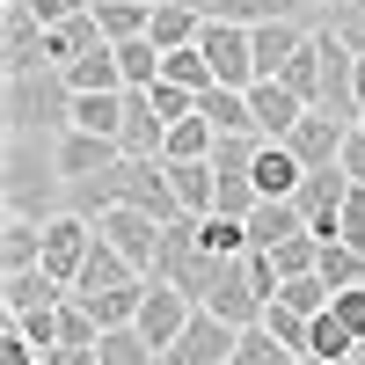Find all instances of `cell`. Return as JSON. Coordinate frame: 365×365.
I'll return each instance as SVG.
<instances>
[{"label":"cell","mask_w":365,"mask_h":365,"mask_svg":"<svg viewBox=\"0 0 365 365\" xmlns=\"http://www.w3.org/2000/svg\"><path fill=\"white\" fill-rule=\"evenodd\" d=\"M8 212L15 220H58L66 205V168H58V139H8Z\"/></svg>","instance_id":"cell-1"},{"label":"cell","mask_w":365,"mask_h":365,"mask_svg":"<svg viewBox=\"0 0 365 365\" xmlns=\"http://www.w3.org/2000/svg\"><path fill=\"white\" fill-rule=\"evenodd\" d=\"M0 117H8V139H58L73 125V81L44 66V73H15L8 96H0Z\"/></svg>","instance_id":"cell-2"},{"label":"cell","mask_w":365,"mask_h":365,"mask_svg":"<svg viewBox=\"0 0 365 365\" xmlns=\"http://www.w3.org/2000/svg\"><path fill=\"white\" fill-rule=\"evenodd\" d=\"M212 270H220V256L205 249V234H197V220L182 212V220H168L161 227V256H154V270L146 278H161V285H175V292H190V299H205V285H212Z\"/></svg>","instance_id":"cell-3"},{"label":"cell","mask_w":365,"mask_h":365,"mask_svg":"<svg viewBox=\"0 0 365 365\" xmlns=\"http://www.w3.org/2000/svg\"><path fill=\"white\" fill-rule=\"evenodd\" d=\"M197 51L212 58V73H220V88H256V37L249 22H205L197 29Z\"/></svg>","instance_id":"cell-4"},{"label":"cell","mask_w":365,"mask_h":365,"mask_svg":"<svg viewBox=\"0 0 365 365\" xmlns=\"http://www.w3.org/2000/svg\"><path fill=\"white\" fill-rule=\"evenodd\" d=\"M344 197H351L344 161H336V168H307V182L292 190V205L307 212V234H314V241H336V234H344Z\"/></svg>","instance_id":"cell-5"},{"label":"cell","mask_w":365,"mask_h":365,"mask_svg":"<svg viewBox=\"0 0 365 365\" xmlns=\"http://www.w3.org/2000/svg\"><path fill=\"white\" fill-rule=\"evenodd\" d=\"M0 66H8V81L51 66V51H44V22H37V8H29V0H8V8H0Z\"/></svg>","instance_id":"cell-6"},{"label":"cell","mask_w":365,"mask_h":365,"mask_svg":"<svg viewBox=\"0 0 365 365\" xmlns=\"http://www.w3.org/2000/svg\"><path fill=\"white\" fill-rule=\"evenodd\" d=\"M161 227H168V220H154V212H139V205H103V212H96V234L110 241V249H125L139 270H154Z\"/></svg>","instance_id":"cell-7"},{"label":"cell","mask_w":365,"mask_h":365,"mask_svg":"<svg viewBox=\"0 0 365 365\" xmlns=\"http://www.w3.org/2000/svg\"><path fill=\"white\" fill-rule=\"evenodd\" d=\"M234 336H241L234 322H220L212 307H197L190 322H182V336L161 351V365H227L234 358Z\"/></svg>","instance_id":"cell-8"},{"label":"cell","mask_w":365,"mask_h":365,"mask_svg":"<svg viewBox=\"0 0 365 365\" xmlns=\"http://www.w3.org/2000/svg\"><path fill=\"white\" fill-rule=\"evenodd\" d=\"M88 249H96V220H88V212H58V220H44V270L58 285L81 278Z\"/></svg>","instance_id":"cell-9"},{"label":"cell","mask_w":365,"mask_h":365,"mask_svg":"<svg viewBox=\"0 0 365 365\" xmlns=\"http://www.w3.org/2000/svg\"><path fill=\"white\" fill-rule=\"evenodd\" d=\"M190 314H197V299H190V292H175V285H161V278H146V299H139V322H132V329H139L154 351H168V344L182 336V322H190Z\"/></svg>","instance_id":"cell-10"},{"label":"cell","mask_w":365,"mask_h":365,"mask_svg":"<svg viewBox=\"0 0 365 365\" xmlns=\"http://www.w3.org/2000/svg\"><path fill=\"white\" fill-rule=\"evenodd\" d=\"M351 132H358V125H344V117H329V110H307V117H299V125L285 132V146L299 154V168H336Z\"/></svg>","instance_id":"cell-11"},{"label":"cell","mask_w":365,"mask_h":365,"mask_svg":"<svg viewBox=\"0 0 365 365\" xmlns=\"http://www.w3.org/2000/svg\"><path fill=\"white\" fill-rule=\"evenodd\" d=\"M117 161H125V146H117V139H103V132H81V125H66V132H58V168H66V190H73V182H96V175H110Z\"/></svg>","instance_id":"cell-12"},{"label":"cell","mask_w":365,"mask_h":365,"mask_svg":"<svg viewBox=\"0 0 365 365\" xmlns=\"http://www.w3.org/2000/svg\"><path fill=\"white\" fill-rule=\"evenodd\" d=\"M117 146L139 161H161V146H168V117L154 103V88H125V132H117Z\"/></svg>","instance_id":"cell-13"},{"label":"cell","mask_w":365,"mask_h":365,"mask_svg":"<svg viewBox=\"0 0 365 365\" xmlns=\"http://www.w3.org/2000/svg\"><path fill=\"white\" fill-rule=\"evenodd\" d=\"M249 37H256V73L278 81L292 58H299V44H307L314 29H307V22H249Z\"/></svg>","instance_id":"cell-14"},{"label":"cell","mask_w":365,"mask_h":365,"mask_svg":"<svg viewBox=\"0 0 365 365\" xmlns=\"http://www.w3.org/2000/svg\"><path fill=\"white\" fill-rule=\"evenodd\" d=\"M299 234H307V212H299L292 197H263L256 212H249V249H285V241H299Z\"/></svg>","instance_id":"cell-15"},{"label":"cell","mask_w":365,"mask_h":365,"mask_svg":"<svg viewBox=\"0 0 365 365\" xmlns=\"http://www.w3.org/2000/svg\"><path fill=\"white\" fill-rule=\"evenodd\" d=\"M132 278H146V270H139L125 249H110V241L96 234V249H88L81 278H73V299H88V292H117V285H132Z\"/></svg>","instance_id":"cell-16"},{"label":"cell","mask_w":365,"mask_h":365,"mask_svg":"<svg viewBox=\"0 0 365 365\" xmlns=\"http://www.w3.org/2000/svg\"><path fill=\"white\" fill-rule=\"evenodd\" d=\"M197 117H212L220 139H263L256 132V110H249V88H205L197 96Z\"/></svg>","instance_id":"cell-17"},{"label":"cell","mask_w":365,"mask_h":365,"mask_svg":"<svg viewBox=\"0 0 365 365\" xmlns=\"http://www.w3.org/2000/svg\"><path fill=\"white\" fill-rule=\"evenodd\" d=\"M249 110H256V132H263V139H285L299 117H307V103H299L285 81H256V88H249Z\"/></svg>","instance_id":"cell-18"},{"label":"cell","mask_w":365,"mask_h":365,"mask_svg":"<svg viewBox=\"0 0 365 365\" xmlns=\"http://www.w3.org/2000/svg\"><path fill=\"white\" fill-rule=\"evenodd\" d=\"M299 182H307L299 154H292L285 139H263V146H256V197H292Z\"/></svg>","instance_id":"cell-19"},{"label":"cell","mask_w":365,"mask_h":365,"mask_svg":"<svg viewBox=\"0 0 365 365\" xmlns=\"http://www.w3.org/2000/svg\"><path fill=\"white\" fill-rule=\"evenodd\" d=\"M96 44H110V37H103V22H96V8H88V15H66V22H51V29H44L51 66H73V58H88Z\"/></svg>","instance_id":"cell-20"},{"label":"cell","mask_w":365,"mask_h":365,"mask_svg":"<svg viewBox=\"0 0 365 365\" xmlns=\"http://www.w3.org/2000/svg\"><path fill=\"white\" fill-rule=\"evenodd\" d=\"M168 190H175V205L190 220H205L220 205V175H212V161H168Z\"/></svg>","instance_id":"cell-21"},{"label":"cell","mask_w":365,"mask_h":365,"mask_svg":"<svg viewBox=\"0 0 365 365\" xmlns=\"http://www.w3.org/2000/svg\"><path fill=\"white\" fill-rule=\"evenodd\" d=\"M73 285H58L51 270L37 263V270H8V314H37V307H58Z\"/></svg>","instance_id":"cell-22"},{"label":"cell","mask_w":365,"mask_h":365,"mask_svg":"<svg viewBox=\"0 0 365 365\" xmlns=\"http://www.w3.org/2000/svg\"><path fill=\"white\" fill-rule=\"evenodd\" d=\"M73 81V96H103V88H125V66H117V44H96L88 58H73V66H58Z\"/></svg>","instance_id":"cell-23"},{"label":"cell","mask_w":365,"mask_h":365,"mask_svg":"<svg viewBox=\"0 0 365 365\" xmlns=\"http://www.w3.org/2000/svg\"><path fill=\"white\" fill-rule=\"evenodd\" d=\"M197 29H205V15L190 8V0H161L154 22H146V37H154L161 51H182V44H197Z\"/></svg>","instance_id":"cell-24"},{"label":"cell","mask_w":365,"mask_h":365,"mask_svg":"<svg viewBox=\"0 0 365 365\" xmlns=\"http://www.w3.org/2000/svg\"><path fill=\"white\" fill-rule=\"evenodd\" d=\"M0 263L8 270H37L44 263V220H15L8 212V227H0Z\"/></svg>","instance_id":"cell-25"},{"label":"cell","mask_w":365,"mask_h":365,"mask_svg":"<svg viewBox=\"0 0 365 365\" xmlns=\"http://www.w3.org/2000/svg\"><path fill=\"white\" fill-rule=\"evenodd\" d=\"M73 125H81V132L117 139V132H125V88H103V96H73Z\"/></svg>","instance_id":"cell-26"},{"label":"cell","mask_w":365,"mask_h":365,"mask_svg":"<svg viewBox=\"0 0 365 365\" xmlns=\"http://www.w3.org/2000/svg\"><path fill=\"white\" fill-rule=\"evenodd\" d=\"M212 146H220L212 117H175V125H168V146H161V161H212Z\"/></svg>","instance_id":"cell-27"},{"label":"cell","mask_w":365,"mask_h":365,"mask_svg":"<svg viewBox=\"0 0 365 365\" xmlns=\"http://www.w3.org/2000/svg\"><path fill=\"white\" fill-rule=\"evenodd\" d=\"M161 81H168V88H190V96L220 88V73H212V58H205L197 44H182V51H161Z\"/></svg>","instance_id":"cell-28"},{"label":"cell","mask_w":365,"mask_h":365,"mask_svg":"<svg viewBox=\"0 0 365 365\" xmlns=\"http://www.w3.org/2000/svg\"><path fill=\"white\" fill-rule=\"evenodd\" d=\"M227 365H299V351H285L263 322H249V329L234 336V358H227Z\"/></svg>","instance_id":"cell-29"},{"label":"cell","mask_w":365,"mask_h":365,"mask_svg":"<svg viewBox=\"0 0 365 365\" xmlns=\"http://www.w3.org/2000/svg\"><path fill=\"white\" fill-rule=\"evenodd\" d=\"M278 81H285V88H292V96H299V103H307V110L322 103V29H314V37H307V44H299V58H292V66H285Z\"/></svg>","instance_id":"cell-30"},{"label":"cell","mask_w":365,"mask_h":365,"mask_svg":"<svg viewBox=\"0 0 365 365\" xmlns=\"http://www.w3.org/2000/svg\"><path fill=\"white\" fill-rule=\"evenodd\" d=\"M96 358L103 365H161V351L139 336V329L125 322V329H103V344H96Z\"/></svg>","instance_id":"cell-31"},{"label":"cell","mask_w":365,"mask_h":365,"mask_svg":"<svg viewBox=\"0 0 365 365\" xmlns=\"http://www.w3.org/2000/svg\"><path fill=\"white\" fill-rule=\"evenodd\" d=\"M96 22H103V37H110V44H132V37H146L154 8H132V0H96Z\"/></svg>","instance_id":"cell-32"},{"label":"cell","mask_w":365,"mask_h":365,"mask_svg":"<svg viewBox=\"0 0 365 365\" xmlns=\"http://www.w3.org/2000/svg\"><path fill=\"white\" fill-rule=\"evenodd\" d=\"M197 234H205L212 256H249V220H234V212H205Z\"/></svg>","instance_id":"cell-33"},{"label":"cell","mask_w":365,"mask_h":365,"mask_svg":"<svg viewBox=\"0 0 365 365\" xmlns=\"http://www.w3.org/2000/svg\"><path fill=\"white\" fill-rule=\"evenodd\" d=\"M263 329H270L285 351H299V358H307V344H314V314H292L285 299H270V307H263Z\"/></svg>","instance_id":"cell-34"},{"label":"cell","mask_w":365,"mask_h":365,"mask_svg":"<svg viewBox=\"0 0 365 365\" xmlns=\"http://www.w3.org/2000/svg\"><path fill=\"white\" fill-rule=\"evenodd\" d=\"M117 66H125V88H154V81H161V44H154V37L117 44Z\"/></svg>","instance_id":"cell-35"},{"label":"cell","mask_w":365,"mask_h":365,"mask_svg":"<svg viewBox=\"0 0 365 365\" xmlns=\"http://www.w3.org/2000/svg\"><path fill=\"white\" fill-rule=\"evenodd\" d=\"M351 351H358V336L336 322V307H329V314H314V344H307V358H322V365H344Z\"/></svg>","instance_id":"cell-36"},{"label":"cell","mask_w":365,"mask_h":365,"mask_svg":"<svg viewBox=\"0 0 365 365\" xmlns=\"http://www.w3.org/2000/svg\"><path fill=\"white\" fill-rule=\"evenodd\" d=\"M278 299H285L292 314H329V299H336V292L322 285V270H307V278H285V285H278Z\"/></svg>","instance_id":"cell-37"},{"label":"cell","mask_w":365,"mask_h":365,"mask_svg":"<svg viewBox=\"0 0 365 365\" xmlns=\"http://www.w3.org/2000/svg\"><path fill=\"white\" fill-rule=\"evenodd\" d=\"M58 307H66V299H58ZM58 307H37V314H8V322H15L22 336H29V344H37V351L51 358L58 344H66V329H58Z\"/></svg>","instance_id":"cell-38"},{"label":"cell","mask_w":365,"mask_h":365,"mask_svg":"<svg viewBox=\"0 0 365 365\" xmlns=\"http://www.w3.org/2000/svg\"><path fill=\"white\" fill-rule=\"evenodd\" d=\"M270 263H278V285H285V278H307V270L322 263V241L299 234V241H285V249H270Z\"/></svg>","instance_id":"cell-39"},{"label":"cell","mask_w":365,"mask_h":365,"mask_svg":"<svg viewBox=\"0 0 365 365\" xmlns=\"http://www.w3.org/2000/svg\"><path fill=\"white\" fill-rule=\"evenodd\" d=\"M329 307H336V322H344V329H351V336L365 344V285H344L336 299H329Z\"/></svg>","instance_id":"cell-40"},{"label":"cell","mask_w":365,"mask_h":365,"mask_svg":"<svg viewBox=\"0 0 365 365\" xmlns=\"http://www.w3.org/2000/svg\"><path fill=\"white\" fill-rule=\"evenodd\" d=\"M154 103H161V117L175 125V117H197V96L190 88H168V81H154Z\"/></svg>","instance_id":"cell-41"},{"label":"cell","mask_w":365,"mask_h":365,"mask_svg":"<svg viewBox=\"0 0 365 365\" xmlns=\"http://www.w3.org/2000/svg\"><path fill=\"white\" fill-rule=\"evenodd\" d=\"M37 358H44V351H37V344H29L22 329L8 322V336H0V365H37Z\"/></svg>","instance_id":"cell-42"},{"label":"cell","mask_w":365,"mask_h":365,"mask_svg":"<svg viewBox=\"0 0 365 365\" xmlns=\"http://www.w3.org/2000/svg\"><path fill=\"white\" fill-rule=\"evenodd\" d=\"M322 22H329V29H336V37L365 58V8H351V15H322Z\"/></svg>","instance_id":"cell-43"},{"label":"cell","mask_w":365,"mask_h":365,"mask_svg":"<svg viewBox=\"0 0 365 365\" xmlns=\"http://www.w3.org/2000/svg\"><path fill=\"white\" fill-rule=\"evenodd\" d=\"M29 8H37V22L51 29V22H66V15H88L96 0H29Z\"/></svg>","instance_id":"cell-44"},{"label":"cell","mask_w":365,"mask_h":365,"mask_svg":"<svg viewBox=\"0 0 365 365\" xmlns=\"http://www.w3.org/2000/svg\"><path fill=\"white\" fill-rule=\"evenodd\" d=\"M344 175H351V182H365V125L344 139Z\"/></svg>","instance_id":"cell-45"},{"label":"cell","mask_w":365,"mask_h":365,"mask_svg":"<svg viewBox=\"0 0 365 365\" xmlns=\"http://www.w3.org/2000/svg\"><path fill=\"white\" fill-rule=\"evenodd\" d=\"M51 365H103L96 351H51Z\"/></svg>","instance_id":"cell-46"},{"label":"cell","mask_w":365,"mask_h":365,"mask_svg":"<svg viewBox=\"0 0 365 365\" xmlns=\"http://www.w3.org/2000/svg\"><path fill=\"white\" fill-rule=\"evenodd\" d=\"M351 88H358V110H365V58H358V66H351Z\"/></svg>","instance_id":"cell-47"},{"label":"cell","mask_w":365,"mask_h":365,"mask_svg":"<svg viewBox=\"0 0 365 365\" xmlns=\"http://www.w3.org/2000/svg\"><path fill=\"white\" fill-rule=\"evenodd\" d=\"M351 8H365V0H329V8H322V15H351Z\"/></svg>","instance_id":"cell-48"},{"label":"cell","mask_w":365,"mask_h":365,"mask_svg":"<svg viewBox=\"0 0 365 365\" xmlns=\"http://www.w3.org/2000/svg\"><path fill=\"white\" fill-rule=\"evenodd\" d=\"M132 8H161V0H132Z\"/></svg>","instance_id":"cell-49"},{"label":"cell","mask_w":365,"mask_h":365,"mask_svg":"<svg viewBox=\"0 0 365 365\" xmlns=\"http://www.w3.org/2000/svg\"><path fill=\"white\" fill-rule=\"evenodd\" d=\"M299 365H322V358H299Z\"/></svg>","instance_id":"cell-50"},{"label":"cell","mask_w":365,"mask_h":365,"mask_svg":"<svg viewBox=\"0 0 365 365\" xmlns=\"http://www.w3.org/2000/svg\"><path fill=\"white\" fill-rule=\"evenodd\" d=\"M358 125H365V110H358Z\"/></svg>","instance_id":"cell-51"},{"label":"cell","mask_w":365,"mask_h":365,"mask_svg":"<svg viewBox=\"0 0 365 365\" xmlns=\"http://www.w3.org/2000/svg\"><path fill=\"white\" fill-rule=\"evenodd\" d=\"M344 365H358V358H344Z\"/></svg>","instance_id":"cell-52"}]
</instances>
